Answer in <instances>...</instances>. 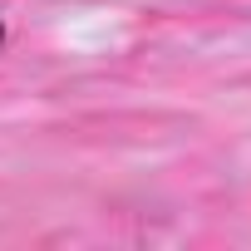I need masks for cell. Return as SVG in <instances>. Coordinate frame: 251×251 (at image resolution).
Masks as SVG:
<instances>
[{"label":"cell","mask_w":251,"mask_h":251,"mask_svg":"<svg viewBox=\"0 0 251 251\" xmlns=\"http://www.w3.org/2000/svg\"><path fill=\"white\" fill-rule=\"evenodd\" d=\"M0 40H5V25H0Z\"/></svg>","instance_id":"obj_1"}]
</instances>
